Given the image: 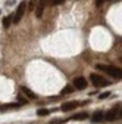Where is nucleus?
<instances>
[{
  "instance_id": "f257e3e1",
  "label": "nucleus",
  "mask_w": 122,
  "mask_h": 124,
  "mask_svg": "<svg viewBox=\"0 0 122 124\" xmlns=\"http://www.w3.org/2000/svg\"><path fill=\"white\" fill-rule=\"evenodd\" d=\"M96 68L108 72L110 77H113L116 80H122V70L121 68H116V67H112V65H104V64H97Z\"/></svg>"
},
{
  "instance_id": "f03ea898",
  "label": "nucleus",
  "mask_w": 122,
  "mask_h": 124,
  "mask_svg": "<svg viewBox=\"0 0 122 124\" xmlns=\"http://www.w3.org/2000/svg\"><path fill=\"white\" fill-rule=\"evenodd\" d=\"M90 80H91V83H93V86H96V87H106V86H109V81L104 78V77H102V75H99V74H91L90 75Z\"/></svg>"
},
{
  "instance_id": "7ed1b4c3",
  "label": "nucleus",
  "mask_w": 122,
  "mask_h": 124,
  "mask_svg": "<svg viewBox=\"0 0 122 124\" xmlns=\"http://www.w3.org/2000/svg\"><path fill=\"white\" fill-rule=\"evenodd\" d=\"M25 9H27V2H21L19 6H18V9H16V13H15V15H13V18H12L15 24H18V22L22 19L24 13H25Z\"/></svg>"
},
{
  "instance_id": "20e7f679",
  "label": "nucleus",
  "mask_w": 122,
  "mask_h": 124,
  "mask_svg": "<svg viewBox=\"0 0 122 124\" xmlns=\"http://www.w3.org/2000/svg\"><path fill=\"white\" fill-rule=\"evenodd\" d=\"M119 108H121V106L116 105V106L112 108V109H109L108 112L104 114V120H108V121H115V120L119 117Z\"/></svg>"
},
{
  "instance_id": "39448f33",
  "label": "nucleus",
  "mask_w": 122,
  "mask_h": 124,
  "mask_svg": "<svg viewBox=\"0 0 122 124\" xmlns=\"http://www.w3.org/2000/svg\"><path fill=\"white\" fill-rule=\"evenodd\" d=\"M80 105H81V102H78V101H69V102H65L62 106H60V109H62L63 112H68V111L75 109V108L80 106Z\"/></svg>"
},
{
  "instance_id": "423d86ee",
  "label": "nucleus",
  "mask_w": 122,
  "mask_h": 124,
  "mask_svg": "<svg viewBox=\"0 0 122 124\" xmlns=\"http://www.w3.org/2000/svg\"><path fill=\"white\" fill-rule=\"evenodd\" d=\"M74 87L78 89V90H84L87 87V80L84 77H75L74 78Z\"/></svg>"
},
{
  "instance_id": "0eeeda50",
  "label": "nucleus",
  "mask_w": 122,
  "mask_h": 124,
  "mask_svg": "<svg viewBox=\"0 0 122 124\" xmlns=\"http://www.w3.org/2000/svg\"><path fill=\"white\" fill-rule=\"evenodd\" d=\"M103 120H104V112L103 111H96L93 114V117H91V121H93V123H100Z\"/></svg>"
},
{
  "instance_id": "6e6552de",
  "label": "nucleus",
  "mask_w": 122,
  "mask_h": 124,
  "mask_svg": "<svg viewBox=\"0 0 122 124\" xmlns=\"http://www.w3.org/2000/svg\"><path fill=\"white\" fill-rule=\"evenodd\" d=\"M44 5H46V0H40V3L37 5V8H35V16H37V18H40L41 15H43Z\"/></svg>"
},
{
  "instance_id": "1a4fd4ad",
  "label": "nucleus",
  "mask_w": 122,
  "mask_h": 124,
  "mask_svg": "<svg viewBox=\"0 0 122 124\" xmlns=\"http://www.w3.org/2000/svg\"><path fill=\"white\" fill-rule=\"evenodd\" d=\"M21 90H22L24 95H25V96H28L29 99H37V95H35V93H33L28 87H25V86H24V87H21Z\"/></svg>"
},
{
  "instance_id": "9d476101",
  "label": "nucleus",
  "mask_w": 122,
  "mask_h": 124,
  "mask_svg": "<svg viewBox=\"0 0 122 124\" xmlns=\"http://www.w3.org/2000/svg\"><path fill=\"white\" fill-rule=\"evenodd\" d=\"M87 117H88V114H87V112H78V114L72 115V117H71V120H74V121H81V120H85Z\"/></svg>"
},
{
  "instance_id": "9b49d317",
  "label": "nucleus",
  "mask_w": 122,
  "mask_h": 124,
  "mask_svg": "<svg viewBox=\"0 0 122 124\" xmlns=\"http://www.w3.org/2000/svg\"><path fill=\"white\" fill-rule=\"evenodd\" d=\"M21 105L18 103H7L5 106H0V112H3V111H7V109H15V108H19Z\"/></svg>"
},
{
  "instance_id": "f8f14e48",
  "label": "nucleus",
  "mask_w": 122,
  "mask_h": 124,
  "mask_svg": "<svg viewBox=\"0 0 122 124\" xmlns=\"http://www.w3.org/2000/svg\"><path fill=\"white\" fill-rule=\"evenodd\" d=\"M50 114V109H47V108H38L37 109V115L38 117H46Z\"/></svg>"
},
{
  "instance_id": "ddd939ff",
  "label": "nucleus",
  "mask_w": 122,
  "mask_h": 124,
  "mask_svg": "<svg viewBox=\"0 0 122 124\" xmlns=\"http://www.w3.org/2000/svg\"><path fill=\"white\" fill-rule=\"evenodd\" d=\"M72 92H74V87L72 86H66L62 90V95H69V93H72Z\"/></svg>"
},
{
  "instance_id": "4468645a",
  "label": "nucleus",
  "mask_w": 122,
  "mask_h": 124,
  "mask_svg": "<svg viewBox=\"0 0 122 124\" xmlns=\"http://www.w3.org/2000/svg\"><path fill=\"white\" fill-rule=\"evenodd\" d=\"M10 19H12L10 16H6V18L3 19V27H5V28H7V27L10 25Z\"/></svg>"
},
{
  "instance_id": "2eb2a0df",
  "label": "nucleus",
  "mask_w": 122,
  "mask_h": 124,
  "mask_svg": "<svg viewBox=\"0 0 122 124\" xmlns=\"http://www.w3.org/2000/svg\"><path fill=\"white\" fill-rule=\"evenodd\" d=\"M109 96H110V93H109V92H104V93H102V95L99 96V99H100V101H103V99L109 98Z\"/></svg>"
},
{
  "instance_id": "dca6fc26",
  "label": "nucleus",
  "mask_w": 122,
  "mask_h": 124,
  "mask_svg": "<svg viewBox=\"0 0 122 124\" xmlns=\"http://www.w3.org/2000/svg\"><path fill=\"white\" fill-rule=\"evenodd\" d=\"M35 2H37V0H31V3L28 5V9H29V10H33V9H34V5H35Z\"/></svg>"
},
{
  "instance_id": "f3484780",
  "label": "nucleus",
  "mask_w": 122,
  "mask_h": 124,
  "mask_svg": "<svg viewBox=\"0 0 122 124\" xmlns=\"http://www.w3.org/2000/svg\"><path fill=\"white\" fill-rule=\"evenodd\" d=\"M65 0H52V3L53 5H60V3H63Z\"/></svg>"
},
{
  "instance_id": "a211bd4d",
  "label": "nucleus",
  "mask_w": 122,
  "mask_h": 124,
  "mask_svg": "<svg viewBox=\"0 0 122 124\" xmlns=\"http://www.w3.org/2000/svg\"><path fill=\"white\" fill-rule=\"evenodd\" d=\"M103 2H104V0H96V5H97V6H100Z\"/></svg>"
},
{
  "instance_id": "6ab92c4d",
  "label": "nucleus",
  "mask_w": 122,
  "mask_h": 124,
  "mask_svg": "<svg viewBox=\"0 0 122 124\" xmlns=\"http://www.w3.org/2000/svg\"><path fill=\"white\" fill-rule=\"evenodd\" d=\"M119 118H122V106L119 108Z\"/></svg>"
},
{
  "instance_id": "aec40b11",
  "label": "nucleus",
  "mask_w": 122,
  "mask_h": 124,
  "mask_svg": "<svg viewBox=\"0 0 122 124\" xmlns=\"http://www.w3.org/2000/svg\"><path fill=\"white\" fill-rule=\"evenodd\" d=\"M56 124H63V121H59V123H56Z\"/></svg>"
},
{
  "instance_id": "412c9836",
  "label": "nucleus",
  "mask_w": 122,
  "mask_h": 124,
  "mask_svg": "<svg viewBox=\"0 0 122 124\" xmlns=\"http://www.w3.org/2000/svg\"><path fill=\"white\" fill-rule=\"evenodd\" d=\"M121 59H122V58H121Z\"/></svg>"
}]
</instances>
